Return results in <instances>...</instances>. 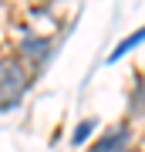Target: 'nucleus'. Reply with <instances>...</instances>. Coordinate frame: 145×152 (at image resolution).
I'll return each instance as SVG.
<instances>
[{
    "label": "nucleus",
    "mask_w": 145,
    "mask_h": 152,
    "mask_svg": "<svg viewBox=\"0 0 145 152\" xmlns=\"http://www.w3.org/2000/svg\"><path fill=\"white\" fill-rule=\"evenodd\" d=\"M142 41H145V27H142V31H135V34H132V37H125V41L118 44V48H115V51H111V61H118L122 54H128V51H132V48H138V44H142Z\"/></svg>",
    "instance_id": "3"
},
{
    "label": "nucleus",
    "mask_w": 145,
    "mask_h": 152,
    "mask_svg": "<svg viewBox=\"0 0 145 152\" xmlns=\"http://www.w3.org/2000/svg\"><path fill=\"white\" fill-rule=\"evenodd\" d=\"M95 125H98L95 118H85V122L78 125V132H74V142H85L88 135H91V129H95Z\"/></svg>",
    "instance_id": "4"
},
{
    "label": "nucleus",
    "mask_w": 145,
    "mask_h": 152,
    "mask_svg": "<svg viewBox=\"0 0 145 152\" xmlns=\"http://www.w3.org/2000/svg\"><path fill=\"white\" fill-rule=\"evenodd\" d=\"M47 48H51V41H44V37H27V41L20 44V54L31 58V61H41V58H47Z\"/></svg>",
    "instance_id": "2"
},
{
    "label": "nucleus",
    "mask_w": 145,
    "mask_h": 152,
    "mask_svg": "<svg viewBox=\"0 0 145 152\" xmlns=\"http://www.w3.org/2000/svg\"><path fill=\"white\" fill-rule=\"evenodd\" d=\"M27 85V71L17 58H4L0 61V108H10L14 98H20Z\"/></svg>",
    "instance_id": "1"
}]
</instances>
